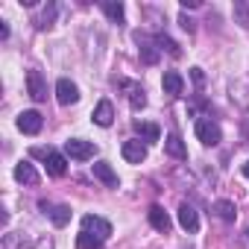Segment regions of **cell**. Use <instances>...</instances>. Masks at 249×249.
<instances>
[{
  "label": "cell",
  "instance_id": "cell-1",
  "mask_svg": "<svg viewBox=\"0 0 249 249\" xmlns=\"http://www.w3.org/2000/svg\"><path fill=\"white\" fill-rule=\"evenodd\" d=\"M196 138H199L205 147H217V144L223 141V132H220V126H217L211 117H199V120H196Z\"/></svg>",
  "mask_w": 249,
  "mask_h": 249
},
{
  "label": "cell",
  "instance_id": "cell-2",
  "mask_svg": "<svg viewBox=\"0 0 249 249\" xmlns=\"http://www.w3.org/2000/svg\"><path fill=\"white\" fill-rule=\"evenodd\" d=\"M94 153H97V147L91 141H82V138L65 141V156H71L73 161H88V159H94Z\"/></svg>",
  "mask_w": 249,
  "mask_h": 249
},
{
  "label": "cell",
  "instance_id": "cell-3",
  "mask_svg": "<svg viewBox=\"0 0 249 249\" xmlns=\"http://www.w3.org/2000/svg\"><path fill=\"white\" fill-rule=\"evenodd\" d=\"M33 156H41L47 161V173L50 176H65L68 173V159L62 153H53V150H33Z\"/></svg>",
  "mask_w": 249,
  "mask_h": 249
},
{
  "label": "cell",
  "instance_id": "cell-4",
  "mask_svg": "<svg viewBox=\"0 0 249 249\" xmlns=\"http://www.w3.org/2000/svg\"><path fill=\"white\" fill-rule=\"evenodd\" d=\"M82 231H88V234L106 240V237L111 234V223L103 220V217H97V214H85V217H82Z\"/></svg>",
  "mask_w": 249,
  "mask_h": 249
},
{
  "label": "cell",
  "instance_id": "cell-5",
  "mask_svg": "<svg viewBox=\"0 0 249 249\" xmlns=\"http://www.w3.org/2000/svg\"><path fill=\"white\" fill-rule=\"evenodd\" d=\"M27 91L36 103H44L47 100V82L41 76V71H27Z\"/></svg>",
  "mask_w": 249,
  "mask_h": 249
},
{
  "label": "cell",
  "instance_id": "cell-6",
  "mask_svg": "<svg viewBox=\"0 0 249 249\" xmlns=\"http://www.w3.org/2000/svg\"><path fill=\"white\" fill-rule=\"evenodd\" d=\"M41 126H44V117H41L38 111H21V114H18V129H21L24 135H38Z\"/></svg>",
  "mask_w": 249,
  "mask_h": 249
},
{
  "label": "cell",
  "instance_id": "cell-7",
  "mask_svg": "<svg viewBox=\"0 0 249 249\" xmlns=\"http://www.w3.org/2000/svg\"><path fill=\"white\" fill-rule=\"evenodd\" d=\"M120 153H123V159H126L129 164H141L147 159V144H141L138 138H129V141H123Z\"/></svg>",
  "mask_w": 249,
  "mask_h": 249
},
{
  "label": "cell",
  "instance_id": "cell-8",
  "mask_svg": "<svg viewBox=\"0 0 249 249\" xmlns=\"http://www.w3.org/2000/svg\"><path fill=\"white\" fill-rule=\"evenodd\" d=\"M56 100H59L62 106H73V103L79 100V88H76V82H71V79H59V82H56Z\"/></svg>",
  "mask_w": 249,
  "mask_h": 249
},
{
  "label": "cell",
  "instance_id": "cell-9",
  "mask_svg": "<svg viewBox=\"0 0 249 249\" xmlns=\"http://www.w3.org/2000/svg\"><path fill=\"white\" fill-rule=\"evenodd\" d=\"M38 208H41L56 226H68V223H71V208H68V205H53V202H44V199H41Z\"/></svg>",
  "mask_w": 249,
  "mask_h": 249
},
{
  "label": "cell",
  "instance_id": "cell-10",
  "mask_svg": "<svg viewBox=\"0 0 249 249\" xmlns=\"http://www.w3.org/2000/svg\"><path fill=\"white\" fill-rule=\"evenodd\" d=\"M179 226L185 229V231H199V214H196V208L194 205H188V202H182L179 205Z\"/></svg>",
  "mask_w": 249,
  "mask_h": 249
},
{
  "label": "cell",
  "instance_id": "cell-11",
  "mask_svg": "<svg viewBox=\"0 0 249 249\" xmlns=\"http://www.w3.org/2000/svg\"><path fill=\"white\" fill-rule=\"evenodd\" d=\"M150 223H153V229L161 231V234H167V231L173 229V220H170V214H167L161 205H150Z\"/></svg>",
  "mask_w": 249,
  "mask_h": 249
},
{
  "label": "cell",
  "instance_id": "cell-12",
  "mask_svg": "<svg viewBox=\"0 0 249 249\" xmlns=\"http://www.w3.org/2000/svg\"><path fill=\"white\" fill-rule=\"evenodd\" d=\"M120 88H126V94H129V106H132L135 111H141V108L147 106V94H144V88H141L138 82H126V79H120Z\"/></svg>",
  "mask_w": 249,
  "mask_h": 249
},
{
  "label": "cell",
  "instance_id": "cell-13",
  "mask_svg": "<svg viewBox=\"0 0 249 249\" xmlns=\"http://www.w3.org/2000/svg\"><path fill=\"white\" fill-rule=\"evenodd\" d=\"M161 85H164V94H170V97H182V91H185V79L176 71H167L164 79H161Z\"/></svg>",
  "mask_w": 249,
  "mask_h": 249
},
{
  "label": "cell",
  "instance_id": "cell-14",
  "mask_svg": "<svg viewBox=\"0 0 249 249\" xmlns=\"http://www.w3.org/2000/svg\"><path fill=\"white\" fill-rule=\"evenodd\" d=\"M111 120H114V106L108 100H100L97 108H94V123L106 129V126H111Z\"/></svg>",
  "mask_w": 249,
  "mask_h": 249
},
{
  "label": "cell",
  "instance_id": "cell-15",
  "mask_svg": "<svg viewBox=\"0 0 249 249\" xmlns=\"http://www.w3.org/2000/svg\"><path fill=\"white\" fill-rule=\"evenodd\" d=\"M94 176H97L106 188H117V185H120V182H117V173L111 170L108 161H97V164H94Z\"/></svg>",
  "mask_w": 249,
  "mask_h": 249
},
{
  "label": "cell",
  "instance_id": "cell-16",
  "mask_svg": "<svg viewBox=\"0 0 249 249\" xmlns=\"http://www.w3.org/2000/svg\"><path fill=\"white\" fill-rule=\"evenodd\" d=\"M132 126H135V132H138V135H141L147 144H156V141H161V129L156 126V123H144V120H135Z\"/></svg>",
  "mask_w": 249,
  "mask_h": 249
},
{
  "label": "cell",
  "instance_id": "cell-17",
  "mask_svg": "<svg viewBox=\"0 0 249 249\" xmlns=\"http://www.w3.org/2000/svg\"><path fill=\"white\" fill-rule=\"evenodd\" d=\"M15 179H18L21 185H38V173H36V167H33L30 161L15 164Z\"/></svg>",
  "mask_w": 249,
  "mask_h": 249
},
{
  "label": "cell",
  "instance_id": "cell-18",
  "mask_svg": "<svg viewBox=\"0 0 249 249\" xmlns=\"http://www.w3.org/2000/svg\"><path fill=\"white\" fill-rule=\"evenodd\" d=\"M164 150H167V156H173V159H188V150H185V141L173 132V135H167L164 138Z\"/></svg>",
  "mask_w": 249,
  "mask_h": 249
},
{
  "label": "cell",
  "instance_id": "cell-19",
  "mask_svg": "<svg viewBox=\"0 0 249 249\" xmlns=\"http://www.w3.org/2000/svg\"><path fill=\"white\" fill-rule=\"evenodd\" d=\"M214 214H217L223 223H234V220H237V208H234V202H229V199H217V202H214Z\"/></svg>",
  "mask_w": 249,
  "mask_h": 249
},
{
  "label": "cell",
  "instance_id": "cell-20",
  "mask_svg": "<svg viewBox=\"0 0 249 249\" xmlns=\"http://www.w3.org/2000/svg\"><path fill=\"white\" fill-rule=\"evenodd\" d=\"M103 12H106L114 24H123V15H126V12H123V3H114V0H106V3H103Z\"/></svg>",
  "mask_w": 249,
  "mask_h": 249
},
{
  "label": "cell",
  "instance_id": "cell-21",
  "mask_svg": "<svg viewBox=\"0 0 249 249\" xmlns=\"http://www.w3.org/2000/svg\"><path fill=\"white\" fill-rule=\"evenodd\" d=\"M138 44H141V59H144L147 65H156V62H159V50H156L150 41H144L141 36H138Z\"/></svg>",
  "mask_w": 249,
  "mask_h": 249
},
{
  "label": "cell",
  "instance_id": "cell-22",
  "mask_svg": "<svg viewBox=\"0 0 249 249\" xmlns=\"http://www.w3.org/2000/svg\"><path fill=\"white\" fill-rule=\"evenodd\" d=\"M234 18H237V24L243 30H249V3H246V0H237V3H234Z\"/></svg>",
  "mask_w": 249,
  "mask_h": 249
},
{
  "label": "cell",
  "instance_id": "cell-23",
  "mask_svg": "<svg viewBox=\"0 0 249 249\" xmlns=\"http://www.w3.org/2000/svg\"><path fill=\"white\" fill-rule=\"evenodd\" d=\"M76 243H79V249H103V240L94 237V234H88V231H79Z\"/></svg>",
  "mask_w": 249,
  "mask_h": 249
},
{
  "label": "cell",
  "instance_id": "cell-24",
  "mask_svg": "<svg viewBox=\"0 0 249 249\" xmlns=\"http://www.w3.org/2000/svg\"><path fill=\"white\" fill-rule=\"evenodd\" d=\"M156 44H159L161 50H167L170 56H176V59L182 56V50H179V44H176L173 38H167V36H156Z\"/></svg>",
  "mask_w": 249,
  "mask_h": 249
},
{
  "label": "cell",
  "instance_id": "cell-25",
  "mask_svg": "<svg viewBox=\"0 0 249 249\" xmlns=\"http://www.w3.org/2000/svg\"><path fill=\"white\" fill-rule=\"evenodd\" d=\"M53 18H56V6H53V3H47V9H44V15H41V18L36 21V27H38V30H47V27L53 24Z\"/></svg>",
  "mask_w": 249,
  "mask_h": 249
},
{
  "label": "cell",
  "instance_id": "cell-26",
  "mask_svg": "<svg viewBox=\"0 0 249 249\" xmlns=\"http://www.w3.org/2000/svg\"><path fill=\"white\" fill-rule=\"evenodd\" d=\"M179 24H182V30H188V33H194V21H191L188 15H179Z\"/></svg>",
  "mask_w": 249,
  "mask_h": 249
},
{
  "label": "cell",
  "instance_id": "cell-27",
  "mask_svg": "<svg viewBox=\"0 0 249 249\" xmlns=\"http://www.w3.org/2000/svg\"><path fill=\"white\" fill-rule=\"evenodd\" d=\"M182 6H185V9H199L202 3H199V0H182Z\"/></svg>",
  "mask_w": 249,
  "mask_h": 249
},
{
  "label": "cell",
  "instance_id": "cell-28",
  "mask_svg": "<svg viewBox=\"0 0 249 249\" xmlns=\"http://www.w3.org/2000/svg\"><path fill=\"white\" fill-rule=\"evenodd\" d=\"M0 38H3V41H6V38H9V27H6V24H3V21H0Z\"/></svg>",
  "mask_w": 249,
  "mask_h": 249
},
{
  "label": "cell",
  "instance_id": "cell-29",
  "mask_svg": "<svg viewBox=\"0 0 249 249\" xmlns=\"http://www.w3.org/2000/svg\"><path fill=\"white\" fill-rule=\"evenodd\" d=\"M243 176H246V179H249V161H246V164H243Z\"/></svg>",
  "mask_w": 249,
  "mask_h": 249
},
{
  "label": "cell",
  "instance_id": "cell-30",
  "mask_svg": "<svg viewBox=\"0 0 249 249\" xmlns=\"http://www.w3.org/2000/svg\"><path fill=\"white\" fill-rule=\"evenodd\" d=\"M246 234H249V229H246Z\"/></svg>",
  "mask_w": 249,
  "mask_h": 249
}]
</instances>
